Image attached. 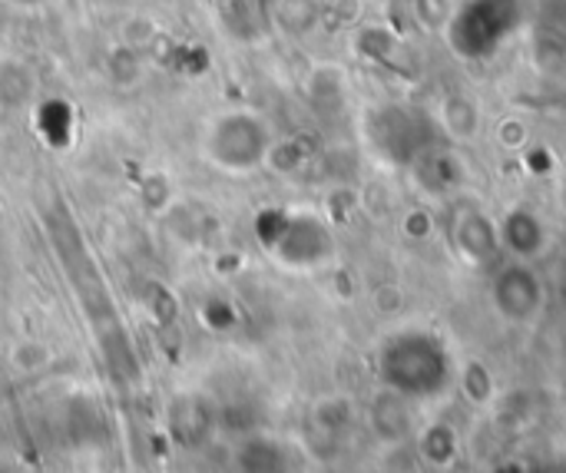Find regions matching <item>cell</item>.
Listing matches in <instances>:
<instances>
[{
    "mask_svg": "<svg viewBox=\"0 0 566 473\" xmlns=\"http://www.w3.org/2000/svg\"><path fill=\"white\" fill-rule=\"evenodd\" d=\"M206 156L226 172L259 169L272 156V133L255 113H222L206 129Z\"/></svg>",
    "mask_w": 566,
    "mask_h": 473,
    "instance_id": "6da1fadb",
    "label": "cell"
},
{
    "mask_svg": "<svg viewBox=\"0 0 566 473\" xmlns=\"http://www.w3.org/2000/svg\"><path fill=\"white\" fill-rule=\"evenodd\" d=\"M381 375L401 395H434L448 381V355L431 335H398L381 355Z\"/></svg>",
    "mask_w": 566,
    "mask_h": 473,
    "instance_id": "7a4b0ae2",
    "label": "cell"
},
{
    "mask_svg": "<svg viewBox=\"0 0 566 473\" xmlns=\"http://www.w3.org/2000/svg\"><path fill=\"white\" fill-rule=\"evenodd\" d=\"M521 23L517 0H468L448 20V40L461 56H488L494 53Z\"/></svg>",
    "mask_w": 566,
    "mask_h": 473,
    "instance_id": "3957f363",
    "label": "cell"
},
{
    "mask_svg": "<svg viewBox=\"0 0 566 473\" xmlns=\"http://www.w3.org/2000/svg\"><path fill=\"white\" fill-rule=\"evenodd\" d=\"M438 119L424 116L421 109H408V106H388L378 113L375 119V139L381 143V149L401 162H411L418 156H431L434 153V139H438Z\"/></svg>",
    "mask_w": 566,
    "mask_h": 473,
    "instance_id": "277c9868",
    "label": "cell"
},
{
    "mask_svg": "<svg viewBox=\"0 0 566 473\" xmlns=\"http://www.w3.org/2000/svg\"><path fill=\"white\" fill-rule=\"evenodd\" d=\"M541 282L527 265H507L497 278H494V302L501 308L504 318L511 322H527L537 315L541 308Z\"/></svg>",
    "mask_w": 566,
    "mask_h": 473,
    "instance_id": "5b68a950",
    "label": "cell"
},
{
    "mask_svg": "<svg viewBox=\"0 0 566 473\" xmlns=\"http://www.w3.org/2000/svg\"><path fill=\"white\" fill-rule=\"evenodd\" d=\"M454 242L471 262H488L497 252V229L484 212L464 209L454 225Z\"/></svg>",
    "mask_w": 566,
    "mask_h": 473,
    "instance_id": "8992f818",
    "label": "cell"
},
{
    "mask_svg": "<svg viewBox=\"0 0 566 473\" xmlns=\"http://www.w3.org/2000/svg\"><path fill=\"white\" fill-rule=\"evenodd\" d=\"M478 106L464 93H451L441 106V129H448L451 136L471 139L478 133Z\"/></svg>",
    "mask_w": 566,
    "mask_h": 473,
    "instance_id": "52a82bcc",
    "label": "cell"
},
{
    "mask_svg": "<svg viewBox=\"0 0 566 473\" xmlns=\"http://www.w3.org/2000/svg\"><path fill=\"white\" fill-rule=\"evenodd\" d=\"M504 242L521 255H534L544 245V225L531 212H514L504 225Z\"/></svg>",
    "mask_w": 566,
    "mask_h": 473,
    "instance_id": "ba28073f",
    "label": "cell"
},
{
    "mask_svg": "<svg viewBox=\"0 0 566 473\" xmlns=\"http://www.w3.org/2000/svg\"><path fill=\"white\" fill-rule=\"evenodd\" d=\"M17 3H40V0H17Z\"/></svg>",
    "mask_w": 566,
    "mask_h": 473,
    "instance_id": "9c48e42d",
    "label": "cell"
}]
</instances>
